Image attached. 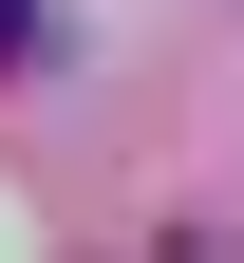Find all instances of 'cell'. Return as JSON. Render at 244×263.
Here are the masks:
<instances>
[{
  "label": "cell",
  "mask_w": 244,
  "mask_h": 263,
  "mask_svg": "<svg viewBox=\"0 0 244 263\" xmlns=\"http://www.w3.org/2000/svg\"><path fill=\"white\" fill-rule=\"evenodd\" d=\"M57 57H76V38H57V0H0V76H57Z\"/></svg>",
  "instance_id": "cell-1"
}]
</instances>
